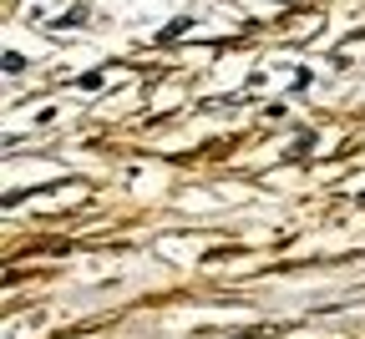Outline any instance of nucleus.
<instances>
[{"label":"nucleus","mask_w":365,"mask_h":339,"mask_svg":"<svg viewBox=\"0 0 365 339\" xmlns=\"http://www.w3.org/2000/svg\"><path fill=\"white\" fill-rule=\"evenodd\" d=\"M21 66H26V56H21V51H6V76H16Z\"/></svg>","instance_id":"nucleus-1"}]
</instances>
